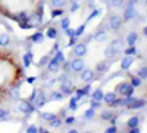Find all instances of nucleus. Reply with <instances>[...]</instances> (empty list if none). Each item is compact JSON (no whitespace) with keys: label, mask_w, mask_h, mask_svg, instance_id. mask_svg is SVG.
<instances>
[{"label":"nucleus","mask_w":147,"mask_h":133,"mask_svg":"<svg viewBox=\"0 0 147 133\" xmlns=\"http://www.w3.org/2000/svg\"><path fill=\"white\" fill-rule=\"evenodd\" d=\"M143 33H144V34H146V35H147V25H146V27H144V28H143Z\"/></svg>","instance_id":"55"},{"label":"nucleus","mask_w":147,"mask_h":133,"mask_svg":"<svg viewBox=\"0 0 147 133\" xmlns=\"http://www.w3.org/2000/svg\"><path fill=\"white\" fill-rule=\"evenodd\" d=\"M74 121H75V118H74V117H68V118H66V121H65V123H66V124H72Z\"/></svg>","instance_id":"50"},{"label":"nucleus","mask_w":147,"mask_h":133,"mask_svg":"<svg viewBox=\"0 0 147 133\" xmlns=\"http://www.w3.org/2000/svg\"><path fill=\"white\" fill-rule=\"evenodd\" d=\"M105 55H106V58H116L119 53H118V52H115L113 49H110V47H107V49L105 50Z\"/></svg>","instance_id":"24"},{"label":"nucleus","mask_w":147,"mask_h":133,"mask_svg":"<svg viewBox=\"0 0 147 133\" xmlns=\"http://www.w3.org/2000/svg\"><path fill=\"white\" fill-rule=\"evenodd\" d=\"M78 8H80V5H78L77 2H72V6H71V12H75V10H78Z\"/></svg>","instance_id":"45"},{"label":"nucleus","mask_w":147,"mask_h":133,"mask_svg":"<svg viewBox=\"0 0 147 133\" xmlns=\"http://www.w3.org/2000/svg\"><path fill=\"white\" fill-rule=\"evenodd\" d=\"M47 68H49V72H57V71L60 70V64H59V62L56 61V59L53 58L52 61H49Z\"/></svg>","instance_id":"12"},{"label":"nucleus","mask_w":147,"mask_h":133,"mask_svg":"<svg viewBox=\"0 0 147 133\" xmlns=\"http://www.w3.org/2000/svg\"><path fill=\"white\" fill-rule=\"evenodd\" d=\"M49 61H50V59H49V56H43V58L40 59V62H38V67H44V65H47Z\"/></svg>","instance_id":"38"},{"label":"nucleus","mask_w":147,"mask_h":133,"mask_svg":"<svg viewBox=\"0 0 147 133\" xmlns=\"http://www.w3.org/2000/svg\"><path fill=\"white\" fill-rule=\"evenodd\" d=\"M91 37L96 40V42H105V40H107V33L106 31H97L94 35H91Z\"/></svg>","instance_id":"17"},{"label":"nucleus","mask_w":147,"mask_h":133,"mask_svg":"<svg viewBox=\"0 0 147 133\" xmlns=\"http://www.w3.org/2000/svg\"><path fill=\"white\" fill-rule=\"evenodd\" d=\"M24 64H25V67H30L32 64V53H27L25 56H24Z\"/></svg>","instance_id":"25"},{"label":"nucleus","mask_w":147,"mask_h":133,"mask_svg":"<svg viewBox=\"0 0 147 133\" xmlns=\"http://www.w3.org/2000/svg\"><path fill=\"white\" fill-rule=\"evenodd\" d=\"M38 132H41V133H47V130H46L44 127H41V129H38Z\"/></svg>","instance_id":"54"},{"label":"nucleus","mask_w":147,"mask_h":133,"mask_svg":"<svg viewBox=\"0 0 147 133\" xmlns=\"http://www.w3.org/2000/svg\"><path fill=\"white\" fill-rule=\"evenodd\" d=\"M99 14H100V10H93V14H91V15H90V16L87 18V21H91L93 18H96V16L99 15Z\"/></svg>","instance_id":"43"},{"label":"nucleus","mask_w":147,"mask_h":133,"mask_svg":"<svg viewBox=\"0 0 147 133\" xmlns=\"http://www.w3.org/2000/svg\"><path fill=\"white\" fill-rule=\"evenodd\" d=\"M10 43V37H9V34H0V46H7Z\"/></svg>","instance_id":"20"},{"label":"nucleus","mask_w":147,"mask_h":133,"mask_svg":"<svg viewBox=\"0 0 147 133\" xmlns=\"http://www.w3.org/2000/svg\"><path fill=\"white\" fill-rule=\"evenodd\" d=\"M25 22H27L28 27H32V28L40 27L41 22H43V15H41V14H31V15L27 18Z\"/></svg>","instance_id":"1"},{"label":"nucleus","mask_w":147,"mask_h":133,"mask_svg":"<svg viewBox=\"0 0 147 133\" xmlns=\"http://www.w3.org/2000/svg\"><path fill=\"white\" fill-rule=\"evenodd\" d=\"M55 81H56L55 78H50V80H47L46 83H47V86H52V84H55Z\"/></svg>","instance_id":"53"},{"label":"nucleus","mask_w":147,"mask_h":133,"mask_svg":"<svg viewBox=\"0 0 147 133\" xmlns=\"http://www.w3.org/2000/svg\"><path fill=\"white\" fill-rule=\"evenodd\" d=\"M109 27L118 31L121 27H122V18L118 16V15H112V16H109Z\"/></svg>","instance_id":"5"},{"label":"nucleus","mask_w":147,"mask_h":133,"mask_svg":"<svg viewBox=\"0 0 147 133\" xmlns=\"http://www.w3.org/2000/svg\"><path fill=\"white\" fill-rule=\"evenodd\" d=\"M66 34L69 35V37H74V35H75V31L71 30V28H66Z\"/></svg>","instance_id":"48"},{"label":"nucleus","mask_w":147,"mask_h":133,"mask_svg":"<svg viewBox=\"0 0 147 133\" xmlns=\"http://www.w3.org/2000/svg\"><path fill=\"white\" fill-rule=\"evenodd\" d=\"M43 34L41 33H37V34H34L32 37H31V42H34V43H40V42H43Z\"/></svg>","instance_id":"27"},{"label":"nucleus","mask_w":147,"mask_h":133,"mask_svg":"<svg viewBox=\"0 0 147 133\" xmlns=\"http://www.w3.org/2000/svg\"><path fill=\"white\" fill-rule=\"evenodd\" d=\"M129 133H140V129H138V126H137V127H132V129L129 130Z\"/></svg>","instance_id":"51"},{"label":"nucleus","mask_w":147,"mask_h":133,"mask_svg":"<svg viewBox=\"0 0 147 133\" xmlns=\"http://www.w3.org/2000/svg\"><path fill=\"white\" fill-rule=\"evenodd\" d=\"M131 86H132V87H140V86H141V78H140V77H132Z\"/></svg>","instance_id":"31"},{"label":"nucleus","mask_w":147,"mask_h":133,"mask_svg":"<svg viewBox=\"0 0 147 133\" xmlns=\"http://www.w3.org/2000/svg\"><path fill=\"white\" fill-rule=\"evenodd\" d=\"M49 123H50V126L52 127H60V124H62V121H60V118H53L52 120V121H49Z\"/></svg>","instance_id":"35"},{"label":"nucleus","mask_w":147,"mask_h":133,"mask_svg":"<svg viewBox=\"0 0 147 133\" xmlns=\"http://www.w3.org/2000/svg\"><path fill=\"white\" fill-rule=\"evenodd\" d=\"M116 93L115 92H109V93H106L105 96H103V101L107 104V105H113L115 102H116Z\"/></svg>","instance_id":"11"},{"label":"nucleus","mask_w":147,"mask_h":133,"mask_svg":"<svg viewBox=\"0 0 147 133\" xmlns=\"http://www.w3.org/2000/svg\"><path fill=\"white\" fill-rule=\"evenodd\" d=\"M78 108V99L75 98V96H74V98L71 99V104H69V110H72V111H75Z\"/></svg>","instance_id":"29"},{"label":"nucleus","mask_w":147,"mask_h":133,"mask_svg":"<svg viewBox=\"0 0 147 133\" xmlns=\"http://www.w3.org/2000/svg\"><path fill=\"white\" fill-rule=\"evenodd\" d=\"M90 89H91V87H90V84H87V86H85V87H84L82 90H84V93H85V95H88V92H90Z\"/></svg>","instance_id":"52"},{"label":"nucleus","mask_w":147,"mask_h":133,"mask_svg":"<svg viewBox=\"0 0 147 133\" xmlns=\"http://www.w3.org/2000/svg\"><path fill=\"white\" fill-rule=\"evenodd\" d=\"M34 101H35V106L40 108V106H43V105L47 102V98H46V95H44L43 92H40V95L34 98Z\"/></svg>","instance_id":"13"},{"label":"nucleus","mask_w":147,"mask_h":133,"mask_svg":"<svg viewBox=\"0 0 147 133\" xmlns=\"http://www.w3.org/2000/svg\"><path fill=\"white\" fill-rule=\"evenodd\" d=\"M27 132H28V133H37V132H38V129H37L35 126H30V127L27 129Z\"/></svg>","instance_id":"46"},{"label":"nucleus","mask_w":147,"mask_h":133,"mask_svg":"<svg viewBox=\"0 0 147 133\" xmlns=\"http://www.w3.org/2000/svg\"><path fill=\"white\" fill-rule=\"evenodd\" d=\"M60 25H62V28H63V30L69 28V18H63V19H62V22H60Z\"/></svg>","instance_id":"40"},{"label":"nucleus","mask_w":147,"mask_h":133,"mask_svg":"<svg viewBox=\"0 0 147 133\" xmlns=\"http://www.w3.org/2000/svg\"><path fill=\"white\" fill-rule=\"evenodd\" d=\"M74 53H75L77 56H85V55H87V44H85V43L74 44Z\"/></svg>","instance_id":"6"},{"label":"nucleus","mask_w":147,"mask_h":133,"mask_svg":"<svg viewBox=\"0 0 147 133\" xmlns=\"http://www.w3.org/2000/svg\"><path fill=\"white\" fill-rule=\"evenodd\" d=\"M136 16H137V10H136V8H134V6H128L124 10V19L129 21V19H134Z\"/></svg>","instance_id":"9"},{"label":"nucleus","mask_w":147,"mask_h":133,"mask_svg":"<svg viewBox=\"0 0 147 133\" xmlns=\"http://www.w3.org/2000/svg\"><path fill=\"white\" fill-rule=\"evenodd\" d=\"M63 14V10L60 9V8H57V9H53L52 10V18H56V16H60Z\"/></svg>","instance_id":"37"},{"label":"nucleus","mask_w":147,"mask_h":133,"mask_svg":"<svg viewBox=\"0 0 147 133\" xmlns=\"http://www.w3.org/2000/svg\"><path fill=\"white\" fill-rule=\"evenodd\" d=\"M116 92L121 95V96H132V92H134V87L131 86V83H121Z\"/></svg>","instance_id":"2"},{"label":"nucleus","mask_w":147,"mask_h":133,"mask_svg":"<svg viewBox=\"0 0 147 133\" xmlns=\"http://www.w3.org/2000/svg\"><path fill=\"white\" fill-rule=\"evenodd\" d=\"M138 123H140V118H138V117H131V118L128 120V123H127V124H128L129 129H132V127H137Z\"/></svg>","instance_id":"21"},{"label":"nucleus","mask_w":147,"mask_h":133,"mask_svg":"<svg viewBox=\"0 0 147 133\" xmlns=\"http://www.w3.org/2000/svg\"><path fill=\"white\" fill-rule=\"evenodd\" d=\"M109 70V62H105V61H102V62H99L96 65V71L99 72V74H105V72Z\"/></svg>","instance_id":"16"},{"label":"nucleus","mask_w":147,"mask_h":133,"mask_svg":"<svg viewBox=\"0 0 147 133\" xmlns=\"http://www.w3.org/2000/svg\"><path fill=\"white\" fill-rule=\"evenodd\" d=\"M84 117L85 118H93L94 117V110H93V108H90V110H87V111H85V114H84Z\"/></svg>","instance_id":"39"},{"label":"nucleus","mask_w":147,"mask_h":133,"mask_svg":"<svg viewBox=\"0 0 147 133\" xmlns=\"http://www.w3.org/2000/svg\"><path fill=\"white\" fill-rule=\"evenodd\" d=\"M124 3H125V0H109V5L112 6V8H116V9L122 8V6H124Z\"/></svg>","instance_id":"22"},{"label":"nucleus","mask_w":147,"mask_h":133,"mask_svg":"<svg viewBox=\"0 0 147 133\" xmlns=\"http://www.w3.org/2000/svg\"><path fill=\"white\" fill-rule=\"evenodd\" d=\"M102 118L103 120H112L113 118V113L112 111H103L102 113Z\"/></svg>","instance_id":"32"},{"label":"nucleus","mask_w":147,"mask_h":133,"mask_svg":"<svg viewBox=\"0 0 147 133\" xmlns=\"http://www.w3.org/2000/svg\"><path fill=\"white\" fill-rule=\"evenodd\" d=\"M50 99L52 101H62L63 99V93L62 92H53L50 95Z\"/></svg>","instance_id":"23"},{"label":"nucleus","mask_w":147,"mask_h":133,"mask_svg":"<svg viewBox=\"0 0 147 133\" xmlns=\"http://www.w3.org/2000/svg\"><path fill=\"white\" fill-rule=\"evenodd\" d=\"M132 61H134V58L129 56V55H127V56L121 61V67H122V70H128V68L132 65Z\"/></svg>","instance_id":"15"},{"label":"nucleus","mask_w":147,"mask_h":133,"mask_svg":"<svg viewBox=\"0 0 147 133\" xmlns=\"http://www.w3.org/2000/svg\"><path fill=\"white\" fill-rule=\"evenodd\" d=\"M138 77L140 78H147V67H141L138 70Z\"/></svg>","instance_id":"33"},{"label":"nucleus","mask_w":147,"mask_h":133,"mask_svg":"<svg viewBox=\"0 0 147 133\" xmlns=\"http://www.w3.org/2000/svg\"><path fill=\"white\" fill-rule=\"evenodd\" d=\"M144 105H146L144 99H136V98H134V101L131 102V105L128 108H131V110H140V108H143Z\"/></svg>","instance_id":"14"},{"label":"nucleus","mask_w":147,"mask_h":133,"mask_svg":"<svg viewBox=\"0 0 147 133\" xmlns=\"http://www.w3.org/2000/svg\"><path fill=\"white\" fill-rule=\"evenodd\" d=\"M9 117V113L5 111V110H0V120H3V118H7Z\"/></svg>","instance_id":"42"},{"label":"nucleus","mask_w":147,"mask_h":133,"mask_svg":"<svg viewBox=\"0 0 147 133\" xmlns=\"http://www.w3.org/2000/svg\"><path fill=\"white\" fill-rule=\"evenodd\" d=\"M84 28H85V25H81L77 31H75V35H77V37H78V35H81L82 34V31H84Z\"/></svg>","instance_id":"47"},{"label":"nucleus","mask_w":147,"mask_h":133,"mask_svg":"<svg viewBox=\"0 0 147 133\" xmlns=\"http://www.w3.org/2000/svg\"><path fill=\"white\" fill-rule=\"evenodd\" d=\"M18 110H19L21 113H24V114H32L35 108H34L32 104L28 102V101H21V102L18 104Z\"/></svg>","instance_id":"3"},{"label":"nucleus","mask_w":147,"mask_h":133,"mask_svg":"<svg viewBox=\"0 0 147 133\" xmlns=\"http://www.w3.org/2000/svg\"><path fill=\"white\" fill-rule=\"evenodd\" d=\"M65 5H66V0H52L53 8H63Z\"/></svg>","instance_id":"26"},{"label":"nucleus","mask_w":147,"mask_h":133,"mask_svg":"<svg viewBox=\"0 0 147 133\" xmlns=\"http://www.w3.org/2000/svg\"><path fill=\"white\" fill-rule=\"evenodd\" d=\"M103 96H105V93L102 92V89H96L94 92H93V99L94 101H103Z\"/></svg>","instance_id":"19"},{"label":"nucleus","mask_w":147,"mask_h":133,"mask_svg":"<svg viewBox=\"0 0 147 133\" xmlns=\"http://www.w3.org/2000/svg\"><path fill=\"white\" fill-rule=\"evenodd\" d=\"M47 37H49V39H56V37H57V31L50 27V28L47 30Z\"/></svg>","instance_id":"30"},{"label":"nucleus","mask_w":147,"mask_h":133,"mask_svg":"<svg viewBox=\"0 0 147 133\" xmlns=\"http://www.w3.org/2000/svg\"><path fill=\"white\" fill-rule=\"evenodd\" d=\"M137 40H138L137 33H129V34H128V37H127V43H128L129 46H136Z\"/></svg>","instance_id":"18"},{"label":"nucleus","mask_w":147,"mask_h":133,"mask_svg":"<svg viewBox=\"0 0 147 133\" xmlns=\"http://www.w3.org/2000/svg\"><path fill=\"white\" fill-rule=\"evenodd\" d=\"M55 59L60 64V62H63V61H65V56H63L62 53H60V52H57V55H56V58H55Z\"/></svg>","instance_id":"41"},{"label":"nucleus","mask_w":147,"mask_h":133,"mask_svg":"<svg viewBox=\"0 0 147 133\" xmlns=\"http://www.w3.org/2000/svg\"><path fill=\"white\" fill-rule=\"evenodd\" d=\"M125 53L127 55H129V56H134L137 53V49H136V46H129L128 49H125Z\"/></svg>","instance_id":"34"},{"label":"nucleus","mask_w":147,"mask_h":133,"mask_svg":"<svg viewBox=\"0 0 147 133\" xmlns=\"http://www.w3.org/2000/svg\"><path fill=\"white\" fill-rule=\"evenodd\" d=\"M12 98H19V89L18 87H15L12 90Z\"/></svg>","instance_id":"44"},{"label":"nucleus","mask_w":147,"mask_h":133,"mask_svg":"<svg viewBox=\"0 0 147 133\" xmlns=\"http://www.w3.org/2000/svg\"><path fill=\"white\" fill-rule=\"evenodd\" d=\"M81 78H82V81H85V83H90V81H93L94 80V71L93 70H82L81 71Z\"/></svg>","instance_id":"8"},{"label":"nucleus","mask_w":147,"mask_h":133,"mask_svg":"<svg viewBox=\"0 0 147 133\" xmlns=\"http://www.w3.org/2000/svg\"><path fill=\"white\" fill-rule=\"evenodd\" d=\"M116 130H118V129H116V126H110V127H109L106 132H107V133H115Z\"/></svg>","instance_id":"49"},{"label":"nucleus","mask_w":147,"mask_h":133,"mask_svg":"<svg viewBox=\"0 0 147 133\" xmlns=\"http://www.w3.org/2000/svg\"><path fill=\"white\" fill-rule=\"evenodd\" d=\"M41 118H43V120H47V121H52L53 118H56V114H52V113H43V114H41Z\"/></svg>","instance_id":"28"},{"label":"nucleus","mask_w":147,"mask_h":133,"mask_svg":"<svg viewBox=\"0 0 147 133\" xmlns=\"http://www.w3.org/2000/svg\"><path fill=\"white\" fill-rule=\"evenodd\" d=\"M90 106L93 108V110H97V108H102V102H100V101H94V99H93V101L90 102Z\"/></svg>","instance_id":"36"},{"label":"nucleus","mask_w":147,"mask_h":133,"mask_svg":"<svg viewBox=\"0 0 147 133\" xmlns=\"http://www.w3.org/2000/svg\"><path fill=\"white\" fill-rule=\"evenodd\" d=\"M60 92L65 93V95H71L74 92V84H72V81L68 77H65L62 80V84H60Z\"/></svg>","instance_id":"4"},{"label":"nucleus","mask_w":147,"mask_h":133,"mask_svg":"<svg viewBox=\"0 0 147 133\" xmlns=\"http://www.w3.org/2000/svg\"><path fill=\"white\" fill-rule=\"evenodd\" d=\"M109 47H110V49H113L115 52H122V50H124V42H122V40H113L112 43H110L109 44Z\"/></svg>","instance_id":"10"},{"label":"nucleus","mask_w":147,"mask_h":133,"mask_svg":"<svg viewBox=\"0 0 147 133\" xmlns=\"http://www.w3.org/2000/svg\"><path fill=\"white\" fill-rule=\"evenodd\" d=\"M71 70L74 72H81L84 70V61H82V59H80V58L74 59V61L71 62Z\"/></svg>","instance_id":"7"}]
</instances>
